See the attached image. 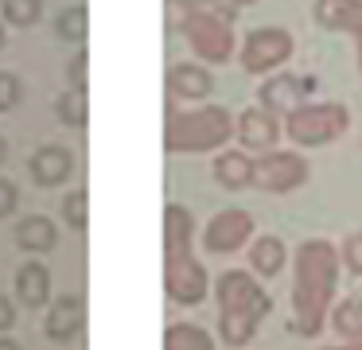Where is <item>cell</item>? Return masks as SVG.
<instances>
[{
	"label": "cell",
	"instance_id": "24",
	"mask_svg": "<svg viewBox=\"0 0 362 350\" xmlns=\"http://www.w3.org/2000/svg\"><path fill=\"white\" fill-rule=\"evenodd\" d=\"M86 31H90V12L82 4H71L59 12V20H55L59 39H66V43H86Z\"/></svg>",
	"mask_w": 362,
	"mask_h": 350
},
{
	"label": "cell",
	"instance_id": "7",
	"mask_svg": "<svg viewBox=\"0 0 362 350\" xmlns=\"http://www.w3.org/2000/svg\"><path fill=\"white\" fill-rule=\"evenodd\" d=\"M308 160L300 152H265L261 160H253L250 183L261 187V191H296L308 179Z\"/></svg>",
	"mask_w": 362,
	"mask_h": 350
},
{
	"label": "cell",
	"instance_id": "16",
	"mask_svg": "<svg viewBox=\"0 0 362 350\" xmlns=\"http://www.w3.org/2000/svg\"><path fill=\"white\" fill-rule=\"evenodd\" d=\"M16 241L28 253H47V249L59 245V226L51 222L47 214H28V218H20V226H16Z\"/></svg>",
	"mask_w": 362,
	"mask_h": 350
},
{
	"label": "cell",
	"instance_id": "6",
	"mask_svg": "<svg viewBox=\"0 0 362 350\" xmlns=\"http://www.w3.org/2000/svg\"><path fill=\"white\" fill-rule=\"evenodd\" d=\"M292 59V35L284 28H253L242 43L245 74H269Z\"/></svg>",
	"mask_w": 362,
	"mask_h": 350
},
{
	"label": "cell",
	"instance_id": "33",
	"mask_svg": "<svg viewBox=\"0 0 362 350\" xmlns=\"http://www.w3.org/2000/svg\"><path fill=\"white\" fill-rule=\"evenodd\" d=\"M187 12H191V0H168V23L172 28H183Z\"/></svg>",
	"mask_w": 362,
	"mask_h": 350
},
{
	"label": "cell",
	"instance_id": "2",
	"mask_svg": "<svg viewBox=\"0 0 362 350\" xmlns=\"http://www.w3.org/2000/svg\"><path fill=\"white\" fill-rule=\"evenodd\" d=\"M218 292V334L226 346H245V342L257 334V323L269 315V296L250 272L230 269L218 276L214 284Z\"/></svg>",
	"mask_w": 362,
	"mask_h": 350
},
{
	"label": "cell",
	"instance_id": "11",
	"mask_svg": "<svg viewBox=\"0 0 362 350\" xmlns=\"http://www.w3.org/2000/svg\"><path fill=\"white\" fill-rule=\"evenodd\" d=\"M315 23L327 31H351L362 70V0H315Z\"/></svg>",
	"mask_w": 362,
	"mask_h": 350
},
{
	"label": "cell",
	"instance_id": "21",
	"mask_svg": "<svg viewBox=\"0 0 362 350\" xmlns=\"http://www.w3.org/2000/svg\"><path fill=\"white\" fill-rule=\"evenodd\" d=\"M331 327L339 331V339L362 342V296H343L331 308Z\"/></svg>",
	"mask_w": 362,
	"mask_h": 350
},
{
	"label": "cell",
	"instance_id": "4",
	"mask_svg": "<svg viewBox=\"0 0 362 350\" xmlns=\"http://www.w3.org/2000/svg\"><path fill=\"white\" fill-rule=\"evenodd\" d=\"M346 129H351V113H346V105H335V101H304L284 117V132L300 148H323L335 136H343Z\"/></svg>",
	"mask_w": 362,
	"mask_h": 350
},
{
	"label": "cell",
	"instance_id": "37",
	"mask_svg": "<svg viewBox=\"0 0 362 350\" xmlns=\"http://www.w3.org/2000/svg\"><path fill=\"white\" fill-rule=\"evenodd\" d=\"M346 350H362V342H354V346H346Z\"/></svg>",
	"mask_w": 362,
	"mask_h": 350
},
{
	"label": "cell",
	"instance_id": "22",
	"mask_svg": "<svg viewBox=\"0 0 362 350\" xmlns=\"http://www.w3.org/2000/svg\"><path fill=\"white\" fill-rule=\"evenodd\" d=\"M164 350H214V339L199 323H172L164 334Z\"/></svg>",
	"mask_w": 362,
	"mask_h": 350
},
{
	"label": "cell",
	"instance_id": "12",
	"mask_svg": "<svg viewBox=\"0 0 362 350\" xmlns=\"http://www.w3.org/2000/svg\"><path fill=\"white\" fill-rule=\"evenodd\" d=\"M238 140H242V148H250V152H273L276 136H281V124H276V117L269 113V109L261 105H250L242 117H238Z\"/></svg>",
	"mask_w": 362,
	"mask_h": 350
},
{
	"label": "cell",
	"instance_id": "26",
	"mask_svg": "<svg viewBox=\"0 0 362 350\" xmlns=\"http://www.w3.org/2000/svg\"><path fill=\"white\" fill-rule=\"evenodd\" d=\"M63 222L74 226V230H86V222H90V214H86V191L63 194Z\"/></svg>",
	"mask_w": 362,
	"mask_h": 350
},
{
	"label": "cell",
	"instance_id": "18",
	"mask_svg": "<svg viewBox=\"0 0 362 350\" xmlns=\"http://www.w3.org/2000/svg\"><path fill=\"white\" fill-rule=\"evenodd\" d=\"M16 296L28 303V308H43V303H47V296H51V272H47V264L28 261L24 269L16 272Z\"/></svg>",
	"mask_w": 362,
	"mask_h": 350
},
{
	"label": "cell",
	"instance_id": "32",
	"mask_svg": "<svg viewBox=\"0 0 362 350\" xmlns=\"http://www.w3.org/2000/svg\"><path fill=\"white\" fill-rule=\"evenodd\" d=\"M8 327H16V303L0 292V334H8Z\"/></svg>",
	"mask_w": 362,
	"mask_h": 350
},
{
	"label": "cell",
	"instance_id": "1",
	"mask_svg": "<svg viewBox=\"0 0 362 350\" xmlns=\"http://www.w3.org/2000/svg\"><path fill=\"white\" fill-rule=\"evenodd\" d=\"M339 276V249L323 238H312L296 249V284H292V311L300 334H320L331 311Z\"/></svg>",
	"mask_w": 362,
	"mask_h": 350
},
{
	"label": "cell",
	"instance_id": "29",
	"mask_svg": "<svg viewBox=\"0 0 362 350\" xmlns=\"http://www.w3.org/2000/svg\"><path fill=\"white\" fill-rule=\"evenodd\" d=\"M86 62H90V54L86 51H74V59L66 62V78H71V90H86Z\"/></svg>",
	"mask_w": 362,
	"mask_h": 350
},
{
	"label": "cell",
	"instance_id": "30",
	"mask_svg": "<svg viewBox=\"0 0 362 350\" xmlns=\"http://www.w3.org/2000/svg\"><path fill=\"white\" fill-rule=\"evenodd\" d=\"M343 261L354 276H362V233H351V238L343 241Z\"/></svg>",
	"mask_w": 362,
	"mask_h": 350
},
{
	"label": "cell",
	"instance_id": "23",
	"mask_svg": "<svg viewBox=\"0 0 362 350\" xmlns=\"http://www.w3.org/2000/svg\"><path fill=\"white\" fill-rule=\"evenodd\" d=\"M55 113H59V121L71 124V129H86V121H90V101H86V90H66V93H59Z\"/></svg>",
	"mask_w": 362,
	"mask_h": 350
},
{
	"label": "cell",
	"instance_id": "31",
	"mask_svg": "<svg viewBox=\"0 0 362 350\" xmlns=\"http://www.w3.org/2000/svg\"><path fill=\"white\" fill-rule=\"evenodd\" d=\"M16 202H20V191H16V183L0 175V218H8L12 210H16Z\"/></svg>",
	"mask_w": 362,
	"mask_h": 350
},
{
	"label": "cell",
	"instance_id": "19",
	"mask_svg": "<svg viewBox=\"0 0 362 350\" xmlns=\"http://www.w3.org/2000/svg\"><path fill=\"white\" fill-rule=\"evenodd\" d=\"M284 261H288V249H284V241L273 238V233H265V238H257L250 245V264L261 276H276V272L284 269Z\"/></svg>",
	"mask_w": 362,
	"mask_h": 350
},
{
	"label": "cell",
	"instance_id": "3",
	"mask_svg": "<svg viewBox=\"0 0 362 350\" xmlns=\"http://www.w3.org/2000/svg\"><path fill=\"white\" fill-rule=\"evenodd\" d=\"M234 136V117L222 105H203L187 113H168L164 144L168 152H214Z\"/></svg>",
	"mask_w": 362,
	"mask_h": 350
},
{
	"label": "cell",
	"instance_id": "20",
	"mask_svg": "<svg viewBox=\"0 0 362 350\" xmlns=\"http://www.w3.org/2000/svg\"><path fill=\"white\" fill-rule=\"evenodd\" d=\"M250 171H253V160L245 152H222L218 160H214V179H218L226 191L250 187Z\"/></svg>",
	"mask_w": 362,
	"mask_h": 350
},
{
	"label": "cell",
	"instance_id": "38",
	"mask_svg": "<svg viewBox=\"0 0 362 350\" xmlns=\"http://www.w3.org/2000/svg\"><path fill=\"white\" fill-rule=\"evenodd\" d=\"M0 47H4V28H0Z\"/></svg>",
	"mask_w": 362,
	"mask_h": 350
},
{
	"label": "cell",
	"instance_id": "35",
	"mask_svg": "<svg viewBox=\"0 0 362 350\" xmlns=\"http://www.w3.org/2000/svg\"><path fill=\"white\" fill-rule=\"evenodd\" d=\"M4 160H8V140L0 136V163H4Z\"/></svg>",
	"mask_w": 362,
	"mask_h": 350
},
{
	"label": "cell",
	"instance_id": "8",
	"mask_svg": "<svg viewBox=\"0 0 362 350\" xmlns=\"http://www.w3.org/2000/svg\"><path fill=\"white\" fill-rule=\"evenodd\" d=\"M164 288L168 296H172L175 303H199L206 296V288H211V280H206V269L195 261V257H164Z\"/></svg>",
	"mask_w": 362,
	"mask_h": 350
},
{
	"label": "cell",
	"instance_id": "27",
	"mask_svg": "<svg viewBox=\"0 0 362 350\" xmlns=\"http://www.w3.org/2000/svg\"><path fill=\"white\" fill-rule=\"evenodd\" d=\"M191 8L214 16V20H226V23H234V16H238V4H234V0H191Z\"/></svg>",
	"mask_w": 362,
	"mask_h": 350
},
{
	"label": "cell",
	"instance_id": "17",
	"mask_svg": "<svg viewBox=\"0 0 362 350\" xmlns=\"http://www.w3.org/2000/svg\"><path fill=\"white\" fill-rule=\"evenodd\" d=\"M168 86H172L175 98L195 101V98H206V93L214 90V78L206 74L203 66H195V62H175V66L168 70Z\"/></svg>",
	"mask_w": 362,
	"mask_h": 350
},
{
	"label": "cell",
	"instance_id": "28",
	"mask_svg": "<svg viewBox=\"0 0 362 350\" xmlns=\"http://www.w3.org/2000/svg\"><path fill=\"white\" fill-rule=\"evenodd\" d=\"M16 101H20V78L12 70H0V113L16 109Z\"/></svg>",
	"mask_w": 362,
	"mask_h": 350
},
{
	"label": "cell",
	"instance_id": "36",
	"mask_svg": "<svg viewBox=\"0 0 362 350\" xmlns=\"http://www.w3.org/2000/svg\"><path fill=\"white\" fill-rule=\"evenodd\" d=\"M234 4H238V8H242V4H257V0H234Z\"/></svg>",
	"mask_w": 362,
	"mask_h": 350
},
{
	"label": "cell",
	"instance_id": "15",
	"mask_svg": "<svg viewBox=\"0 0 362 350\" xmlns=\"http://www.w3.org/2000/svg\"><path fill=\"white\" fill-rule=\"evenodd\" d=\"M191 238H195V218H191V210L180 206V202H168V210H164V257H187Z\"/></svg>",
	"mask_w": 362,
	"mask_h": 350
},
{
	"label": "cell",
	"instance_id": "13",
	"mask_svg": "<svg viewBox=\"0 0 362 350\" xmlns=\"http://www.w3.org/2000/svg\"><path fill=\"white\" fill-rule=\"evenodd\" d=\"M28 171H32V179L40 187H63L74 171V156H71V148H63V144H43V148H35V156L28 160Z\"/></svg>",
	"mask_w": 362,
	"mask_h": 350
},
{
	"label": "cell",
	"instance_id": "5",
	"mask_svg": "<svg viewBox=\"0 0 362 350\" xmlns=\"http://www.w3.org/2000/svg\"><path fill=\"white\" fill-rule=\"evenodd\" d=\"M183 35H187V43L199 51V59L206 62H230V54H234V23L226 20H214V16L199 12V8H191L187 20H183Z\"/></svg>",
	"mask_w": 362,
	"mask_h": 350
},
{
	"label": "cell",
	"instance_id": "25",
	"mask_svg": "<svg viewBox=\"0 0 362 350\" xmlns=\"http://www.w3.org/2000/svg\"><path fill=\"white\" fill-rule=\"evenodd\" d=\"M43 16V0H4V20L12 28H32Z\"/></svg>",
	"mask_w": 362,
	"mask_h": 350
},
{
	"label": "cell",
	"instance_id": "9",
	"mask_svg": "<svg viewBox=\"0 0 362 350\" xmlns=\"http://www.w3.org/2000/svg\"><path fill=\"white\" fill-rule=\"evenodd\" d=\"M250 233H253V218L245 214V210L230 206V210H218V214L206 222L203 245L211 249V253H234V249H242L245 241H250Z\"/></svg>",
	"mask_w": 362,
	"mask_h": 350
},
{
	"label": "cell",
	"instance_id": "14",
	"mask_svg": "<svg viewBox=\"0 0 362 350\" xmlns=\"http://www.w3.org/2000/svg\"><path fill=\"white\" fill-rule=\"evenodd\" d=\"M82 327H86V300H82L78 292L59 296L47 311V334L55 342H66V339H74Z\"/></svg>",
	"mask_w": 362,
	"mask_h": 350
},
{
	"label": "cell",
	"instance_id": "39",
	"mask_svg": "<svg viewBox=\"0 0 362 350\" xmlns=\"http://www.w3.org/2000/svg\"><path fill=\"white\" fill-rule=\"evenodd\" d=\"M327 350H335V346H327Z\"/></svg>",
	"mask_w": 362,
	"mask_h": 350
},
{
	"label": "cell",
	"instance_id": "34",
	"mask_svg": "<svg viewBox=\"0 0 362 350\" xmlns=\"http://www.w3.org/2000/svg\"><path fill=\"white\" fill-rule=\"evenodd\" d=\"M0 350H24V346L16 339H8V334H0Z\"/></svg>",
	"mask_w": 362,
	"mask_h": 350
},
{
	"label": "cell",
	"instance_id": "10",
	"mask_svg": "<svg viewBox=\"0 0 362 350\" xmlns=\"http://www.w3.org/2000/svg\"><path fill=\"white\" fill-rule=\"evenodd\" d=\"M308 93H315V78L312 74H276V78H265V86H261V109H269V113L276 117V109H281L284 117L292 113V109L304 105Z\"/></svg>",
	"mask_w": 362,
	"mask_h": 350
}]
</instances>
